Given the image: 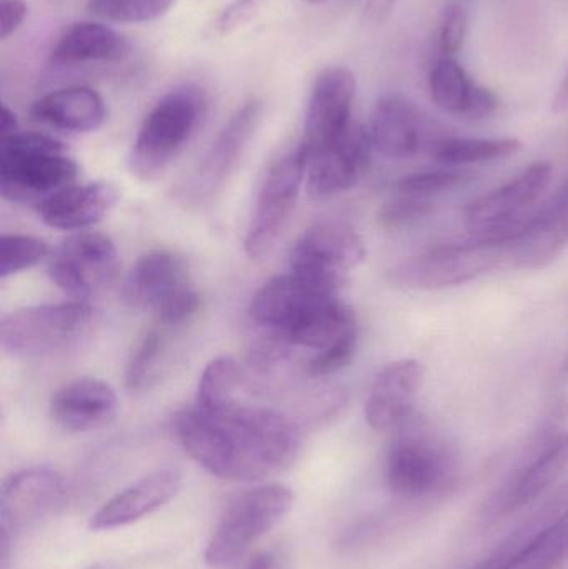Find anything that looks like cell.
Wrapping results in <instances>:
<instances>
[{
  "mask_svg": "<svg viewBox=\"0 0 568 569\" xmlns=\"http://www.w3.org/2000/svg\"><path fill=\"white\" fill-rule=\"evenodd\" d=\"M177 438L193 461L227 481H259L296 461L302 435L292 418L272 408H187L173 418Z\"/></svg>",
  "mask_w": 568,
  "mask_h": 569,
  "instance_id": "obj_1",
  "label": "cell"
},
{
  "mask_svg": "<svg viewBox=\"0 0 568 569\" xmlns=\"http://www.w3.org/2000/svg\"><path fill=\"white\" fill-rule=\"evenodd\" d=\"M342 288L290 270L253 295L249 317L269 337L292 348L320 351L356 325L352 308L340 300Z\"/></svg>",
  "mask_w": 568,
  "mask_h": 569,
  "instance_id": "obj_2",
  "label": "cell"
},
{
  "mask_svg": "<svg viewBox=\"0 0 568 569\" xmlns=\"http://www.w3.org/2000/svg\"><path fill=\"white\" fill-rule=\"evenodd\" d=\"M77 177L76 160L52 137L17 132L0 143V192L9 202L39 207L72 187Z\"/></svg>",
  "mask_w": 568,
  "mask_h": 569,
  "instance_id": "obj_3",
  "label": "cell"
},
{
  "mask_svg": "<svg viewBox=\"0 0 568 569\" xmlns=\"http://www.w3.org/2000/svg\"><path fill=\"white\" fill-rule=\"evenodd\" d=\"M207 110L200 87L170 90L150 109L137 132L129 169L137 179L152 180L163 172L196 136Z\"/></svg>",
  "mask_w": 568,
  "mask_h": 569,
  "instance_id": "obj_4",
  "label": "cell"
},
{
  "mask_svg": "<svg viewBox=\"0 0 568 569\" xmlns=\"http://www.w3.org/2000/svg\"><path fill=\"white\" fill-rule=\"evenodd\" d=\"M93 321V308L82 300L20 308L0 321V347L17 358L59 353L87 337Z\"/></svg>",
  "mask_w": 568,
  "mask_h": 569,
  "instance_id": "obj_5",
  "label": "cell"
},
{
  "mask_svg": "<svg viewBox=\"0 0 568 569\" xmlns=\"http://www.w3.org/2000/svg\"><path fill=\"white\" fill-rule=\"evenodd\" d=\"M509 263L507 237L482 239L467 246L437 247L409 257L387 272V279L403 290H444L474 282Z\"/></svg>",
  "mask_w": 568,
  "mask_h": 569,
  "instance_id": "obj_6",
  "label": "cell"
},
{
  "mask_svg": "<svg viewBox=\"0 0 568 569\" xmlns=\"http://www.w3.org/2000/svg\"><path fill=\"white\" fill-rule=\"evenodd\" d=\"M397 431L387 453L386 480L390 490L403 498L429 497L442 490L456 471L446 441L413 415Z\"/></svg>",
  "mask_w": 568,
  "mask_h": 569,
  "instance_id": "obj_7",
  "label": "cell"
},
{
  "mask_svg": "<svg viewBox=\"0 0 568 569\" xmlns=\"http://www.w3.org/2000/svg\"><path fill=\"white\" fill-rule=\"evenodd\" d=\"M292 505V491L283 485H263L240 495L217 523L203 560L210 568L226 567L239 560L286 518Z\"/></svg>",
  "mask_w": 568,
  "mask_h": 569,
  "instance_id": "obj_8",
  "label": "cell"
},
{
  "mask_svg": "<svg viewBox=\"0 0 568 569\" xmlns=\"http://www.w3.org/2000/svg\"><path fill=\"white\" fill-rule=\"evenodd\" d=\"M306 176L307 157L300 143L270 163L243 240L249 259H266L276 249L296 210Z\"/></svg>",
  "mask_w": 568,
  "mask_h": 569,
  "instance_id": "obj_9",
  "label": "cell"
},
{
  "mask_svg": "<svg viewBox=\"0 0 568 569\" xmlns=\"http://www.w3.org/2000/svg\"><path fill=\"white\" fill-rule=\"evenodd\" d=\"M262 100L250 99L239 107L192 172L179 183L177 199L189 206H202L222 192L242 162V157L262 122Z\"/></svg>",
  "mask_w": 568,
  "mask_h": 569,
  "instance_id": "obj_10",
  "label": "cell"
},
{
  "mask_svg": "<svg viewBox=\"0 0 568 569\" xmlns=\"http://www.w3.org/2000/svg\"><path fill=\"white\" fill-rule=\"evenodd\" d=\"M357 80L346 67H329L317 76L310 92L300 140L307 160L342 142L352 126Z\"/></svg>",
  "mask_w": 568,
  "mask_h": 569,
  "instance_id": "obj_11",
  "label": "cell"
},
{
  "mask_svg": "<svg viewBox=\"0 0 568 569\" xmlns=\"http://www.w3.org/2000/svg\"><path fill=\"white\" fill-rule=\"evenodd\" d=\"M119 252L109 237L76 233L53 252L49 262L52 282L70 297L82 300L102 293L117 280Z\"/></svg>",
  "mask_w": 568,
  "mask_h": 569,
  "instance_id": "obj_12",
  "label": "cell"
},
{
  "mask_svg": "<svg viewBox=\"0 0 568 569\" xmlns=\"http://www.w3.org/2000/svg\"><path fill=\"white\" fill-rule=\"evenodd\" d=\"M552 173V163H532L510 182L470 203L466 210V223L470 232L479 236L480 240L512 236L520 229L517 223L526 210L546 192Z\"/></svg>",
  "mask_w": 568,
  "mask_h": 569,
  "instance_id": "obj_13",
  "label": "cell"
},
{
  "mask_svg": "<svg viewBox=\"0 0 568 569\" xmlns=\"http://www.w3.org/2000/svg\"><path fill=\"white\" fill-rule=\"evenodd\" d=\"M366 259V246L356 229L343 222H322L300 236L290 252V270L346 284L347 276Z\"/></svg>",
  "mask_w": 568,
  "mask_h": 569,
  "instance_id": "obj_14",
  "label": "cell"
},
{
  "mask_svg": "<svg viewBox=\"0 0 568 569\" xmlns=\"http://www.w3.org/2000/svg\"><path fill=\"white\" fill-rule=\"evenodd\" d=\"M66 493L62 475L36 467L10 475L0 491V530L17 535L47 517Z\"/></svg>",
  "mask_w": 568,
  "mask_h": 569,
  "instance_id": "obj_15",
  "label": "cell"
},
{
  "mask_svg": "<svg viewBox=\"0 0 568 569\" xmlns=\"http://www.w3.org/2000/svg\"><path fill=\"white\" fill-rule=\"evenodd\" d=\"M568 246V183L537 216L507 237L509 263L520 270L549 267Z\"/></svg>",
  "mask_w": 568,
  "mask_h": 569,
  "instance_id": "obj_16",
  "label": "cell"
},
{
  "mask_svg": "<svg viewBox=\"0 0 568 569\" xmlns=\"http://www.w3.org/2000/svg\"><path fill=\"white\" fill-rule=\"evenodd\" d=\"M190 290L193 283L187 263L173 253L159 250L137 260L123 282L122 297L129 307L152 311L156 317Z\"/></svg>",
  "mask_w": 568,
  "mask_h": 569,
  "instance_id": "obj_17",
  "label": "cell"
},
{
  "mask_svg": "<svg viewBox=\"0 0 568 569\" xmlns=\"http://www.w3.org/2000/svg\"><path fill=\"white\" fill-rule=\"evenodd\" d=\"M182 481L179 468L173 467L159 468L139 478L92 515L90 530H117L142 520L147 515L160 510L172 501L179 495Z\"/></svg>",
  "mask_w": 568,
  "mask_h": 569,
  "instance_id": "obj_18",
  "label": "cell"
},
{
  "mask_svg": "<svg viewBox=\"0 0 568 569\" xmlns=\"http://www.w3.org/2000/svg\"><path fill=\"white\" fill-rule=\"evenodd\" d=\"M426 368L406 358L387 365L377 373L366 401V420L376 431L397 430L412 417L417 395L422 390Z\"/></svg>",
  "mask_w": 568,
  "mask_h": 569,
  "instance_id": "obj_19",
  "label": "cell"
},
{
  "mask_svg": "<svg viewBox=\"0 0 568 569\" xmlns=\"http://www.w3.org/2000/svg\"><path fill=\"white\" fill-rule=\"evenodd\" d=\"M366 129L353 127L332 149L307 160V192L327 199L353 189L366 173L372 153Z\"/></svg>",
  "mask_w": 568,
  "mask_h": 569,
  "instance_id": "obj_20",
  "label": "cell"
},
{
  "mask_svg": "<svg viewBox=\"0 0 568 569\" xmlns=\"http://www.w3.org/2000/svg\"><path fill=\"white\" fill-rule=\"evenodd\" d=\"M119 411L116 390L99 378H77L63 385L50 400L52 420L72 433L107 427Z\"/></svg>",
  "mask_w": 568,
  "mask_h": 569,
  "instance_id": "obj_21",
  "label": "cell"
},
{
  "mask_svg": "<svg viewBox=\"0 0 568 569\" xmlns=\"http://www.w3.org/2000/svg\"><path fill=\"white\" fill-rule=\"evenodd\" d=\"M366 132L372 149L389 159H409L427 142L422 116L400 96L377 100Z\"/></svg>",
  "mask_w": 568,
  "mask_h": 569,
  "instance_id": "obj_22",
  "label": "cell"
},
{
  "mask_svg": "<svg viewBox=\"0 0 568 569\" xmlns=\"http://www.w3.org/2000/svg\"><path fill=\"white\" fill-rule=\"evenodd\" d=\"M429 90L444 112L466 120H484L499 110V97L477 83L452 57H440L430 70Z\"/></svg>",
  "mask_w": 568,
  "mask_h": 569,
  "instance_id": "obj_23",
  "label": "cell"
},
{
  "mask_svg": "<svg viewBox=\"0 0 568 569\" xmlns=\"http://www.w3.org/2000/svg\"><path fill=\"white\" fill-rule=\"evenodd\" d=\"M119 200V190L109 182L67 187L37 207L46 226L66 232L89 229L102 220Z\"/></svg>",
  "mask_w": 568,
  "mask_h": 569,
  "instance_id": "obj_24",
  "label": "cell"
},
{
  "mask_svg": "<svg viewBox=\"0 0 568 569\" xmlns=\"http://www.w3.org/2000/svg\"><path fill=\"white\" fill-rule=\"evenodd\" d=\"M30 116L60 132L87 133L103 126L107 107L102 97L89 87H66L40 97L33 102Z\"/></svg>",
  "mask_w": 568,
  "mask_h": 569,
  "instance_id": "obj_25",
  "label": "cell"
},
{
  "mask_svg": "<svg viewBox=\"0 0 568 569\" xmlns=\"http://www.w3.org/2000/svg\"><path fill=\"white\" fill-rule=\"evenodd\" d=\"M129 43L112 27L99 22H76L63 30L50 50L49 63L57 69L113 63L127 56Z\"/></svg>",
  "mask_w": 568,
  "mask_h": 569,
  "instance_id": "obj_26",
  "label": "cell"
},
{
  "mask_svg": "<svg viewBox=\"0 0 568 569\" xmlns=\"http://www.w3.org/2000/svg\"><path fill=\"white\" fill-rule=\"evenodd\" d=\"M568 468V431L557 435L542 453L517 477L497 503L499 513H510L539 500Z\"/></svg>",
  "mask_w": 568,
  "mask_h": 569,
  "instance_id": "obj_27",
  "label": "cell"
},
{
  "mask_svg": "<svg viewBox=\"0 0 568 569\" xmlns=\"http://www.w3.org/2000/svg\"><path fill=\"white\" fill-rule=\"evenodd\" d=\"M256 393L252 368L243 367L232 357H219L210 361L200 377L197 388V407L203 410H226V408L250 405L249 398Z\"/></svg>",
  "mask_w": 568,
  "mask_h": 569,
  "instance_id": "obj_28",
  "label": "cell"
},
{
  "mask_svg": "<svg viewBox=\"0 0 568 569\" xmlns=\"http://www.w3.org/2000/svg\"><path fill=\"white\" fill-rule=\"evenodd\" d=\"M182 328L157 323L137 343L126 367V387L130 391H149L160 383L173 367L177 355V338Z\"/></svg>",
  "mask_w": 568,
  "mask_h": 569,
  "instance_id": "obj_29",
  "label": "cell"
},
{
  "mask_svg": "<svg viewBox=\"0 0 568 569\" xmlns=\"http://www.w3.org/2000/svg\"><path fill=\"white\" fill-rule=\"evenodd\" d=\"M568 518V483L550 495L544 503L516 528L476 569H506L534 541Z\"/></svg>",
  "mask_w": 568,
  "mask_h": 569,
  "instance_id": "obj_30",
  "label": "cell"
},
{
  "mask_svg": "<svg viewBox=\"0 0 568 569\" xmlns=\"http://www.w3.org/2000/svg\"><path fill=\"white\" fill-rule=\"evenodd\" d=\"M517 139H464V137H440L429 146L430 156L442 166L460 167L474 163L494 162L519 152Z\"/></svg>",
  "mask_w": 568,
  "mask_h": 569,
  "instance_id": "obj_31",
  "label": "cell"
},
{
  "mask_svg": "<svg viewBox=\"0 0 568 569\" xmlns=\"http://www.w3.org/2000/svg\"><path fill=\"white\" fill-rule=\"evenodd\" d=\"M176 0H89L93 17L116 23L153 22L172 9Z\"/></svg>",
  "mask_w": 568,
  "mask_h": 569,
  "instance_id": "obj_32",
  "label": "cell"
},
{
  "mask_svg": "<svg viewBox=\"0 0 568 569\" xmlns=\"http://www.w3.org/2000/svg\"><path fill=\"white\" fill-rule=\"evenodd\" d=\"M568 561V518L534 541L506 569H560Z\"/></svg>",
  "mask_w": 568,
  "mask_h": 569,
  "instance_id": "obj_33",
  "label": "cell"
},
{
  "mask_svg": "<svg viewBox=\"0 0 568 569\" xmlns=\"http://www.w3.org/2000/svg\"><path fill=\"white\" fill-rule=\"evenodd\" d=\"M49 256V246L43 240L20 233H6L0 239V279L6 280L7 277L32 269Z\"/></svg>",
  "mask_w": 568,
  "mask_h": 569,
  "instance_id": "obj_34",
  "label": "cell"
},
{
  "mask_svg": "<svg viewBox=\"0 0 568 569\" xmlns=\"http://www.w3.org/2000/svg\"><path fill=\"white\" fill-rule=\"evenodd\" d=\"M434 210L430 199L396 193L379 210V222L386 230H406L429 219Z\"/></svg>",
  "mask_w": 568,
  "mask_h": 569,
  "instance_id": "obj_35",
  "label": "cell"
},
{
  "mask_svg": "<svg viewBox=\"0 0 568 569\" xmlns=\"http://www.w3.org/2000/svg\"><path fill=\"white\" fill-rule=\"evenodd\" d=\"M469 173L459 170H430V172L412 173L403 177L393 186L396 193L430 199L439 193L450 192L469 180Z\"/></svg>",
  "mask_w": 568,
  "mask_h": 569,
  "instance_id": "obj_36",
  "label": "cell"
},
{
  "mask_svg": "<svg viewBox=\"0 0 568 569\" xmlns=\"http://www.w3.org/2000/svg\"><path fill=\"white\" fill-rule=\"evenodd\" d=\"M469 30V12L462 2H452L447 6L440 22L439 47L442 57H452L462 50Z\"/></svg>",
  "mask_w": 568,
  "mask_h": 569,
  "instance_id": "obj_37",
  "label": "cell"
},
{
  "mask_svg": "<svg viewBox=\"0 0 568 569\" xmlns=\"http://www.w3.org/2000/svg\"><path fill=\"white\" fill-rule=\"evenodd\" d=\"M357 343H359V333L343 338L333 347L313 355L307 363V375L312 378H323L343 370L356 357Z\"/></svg>",
  "mask_w": 568,
  "mask_h": 569,
  "instance_id": "obj_38",
  "label": "cell"
},
{
  "mask_svg": "<svg viewBox=\"0 0 568 569\" xmlns=\"http://www.w3.org/2000/svg\"><path fill=\"white\" fill-rule=\"evenodd\" d=\"M263 2L266 0H233L220 12L216 22L217 32L220 36H227V33L239 29L240 26L249 22L256 16L257 10L262 7Z\"/></svg>",
  "mask_w": 568,
  "mask_h": 569,
  "instance_id": "obj_39",
  "label": "cell"
},
{
  "mask_svg": "<svg viewBox=\"0 0 568 569\" xmlns=\"http://www.w3.org/2000/svg\"><path fill=\"white\" fill-rule=\"evenodd\" d=\"M29 7L23 0H2L0 2V37L9 39L20 29L27 19Z\"/></svg>",
  "mask_w": 568,
  "mask_h": 569,
  "instance_id": "obj_40",
  "label": "cell"
},
{
  "mask_svg": "<svg viewBox=\"0 0 568 569\" xmlns=\"http://www.w3.org/2000/svg\"><path fill=\"white\" fill-rule=\"evenodd\" d=\"M0 132H2V139L20 132L16 113L7 106H2V110H0Z\"/></svg>",
  "mask_w": 568,
  "mask_h": 569,
  "instance_id": "obj_41",
  "label": "cell"
},
{
  "mask_svg": "<svg viewBox=\"0 0 568 569\" xmlns=\"http://www.w3.org/2000/svg\"><path fill=\"white\" fill-rule=\"evenodd\" d=\"M552 110L556 113H568V72L557 89L552 100Z\"/></svg>",
  "mask_w": 568,
  "mask_h": 569,
  "instance_id": "obj_42",
  "label": "cell"
},
{
  "mask_svg": "<svg viewBox=\"0 0 568 569\" xmlns=\"http://www.w3.org/2000/svg\"><path fill=\"white\" fill-rule=\"evenodd\" d=\"M247 569H282L280 568L279 560L273 553H260L250 561Z\"/></svg>",
  "mask_w": 568,
  "mask_h": 569,
  "instance_id": "obj_43",
  "label": "cell"
},
{
  "mask_svg": "<svg viewBox=\"0 0 568 569\" xmlns=\"http://www.w3.org/2000/svg\"><path fill=\"white\" fill-rule=\"evenodd\" d=\"M86 569H120L119 565L113 563V561H99V563L90 565L89 568Z\"/></svg>",
  "mask_w": 568,
  "mask_h": 569,
  "instance_id": "obj_44",
  "label": "cell"
},
{
  "mask_svg": "<svg viewBox=\"0 0 568 569\" xmlns=\"http://www.w3.org/2000/svg\"><path fill=\"white\" fill-rule=\"evenodd\" d=\"M560 373H562L564 381H567L568 383V355L566 361H564L562 370H560Z\"/></svg>",
  "mask_w": 568,
  "mask_h": 569,
  "instance_id": "obj_45",
  "label": "cell"
},
{
  "mask_svg": "<svg viewBox=\"0 0 568 569\" xmlns=\"http://www.w3.org/2000/svg\"><path fill=\"white\" fill-rule=\"evenodd\" d=\"M306 2L319 3V2H323V0H306Z\"/></svg>",
  "mask_w": 568,
  "mask_h": 569,
  "instance_id": "obj_46",
  "label": "cell"
}]
</instances>
